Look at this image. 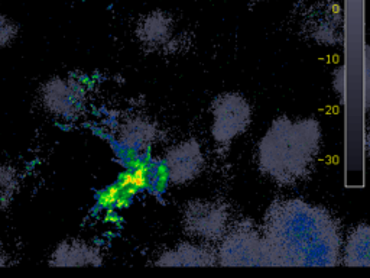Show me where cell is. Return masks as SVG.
Listing matches in <instances>:
<instances>
[{
    "instance_id": "obj_1",
    "label": "cell",
    "mask_w": 370,
    "mask_h": 278,
    "mask_svg": "<svg viewBox=\"0 0 370 278\" xmlns=\"http://www.w3.org/2000/svg\"><path fill=\"white\" fill-rule=\"evenodd\" d=\"M19 190L16 170L6 163H0V213L5 212L15 199Z\"/></svg>"
},
{
    "instance_id": "obj_2",
    "label": "cell",
    "mask_w": 370,
    "mask_h": 278,
    "mask_svg": "<svg viewBox=\"0 0 370 278\" xmlns=\"http://www.w3.org/2000/svg\"><path fill=\"white\" fill-rule=\"evenodd\" d=\"M19 26L6 15L0 13V50L8 48L16 41Z\"/></svg>"
},
{
    "instance_id": "obj_3",
    "label": "cell",
    "mask_w": 370,
    "mask_h": 278,
    "mask_svg": "<svg viewBox=\"0 0 370 278\" xmlns=\"http://www.w3.org/2000/svg\"><path fill=\"white\" fill-rule=\"evenodd\" d=\"M147 174H149V167L145 163L140 161H135L133 163V186L136 190H143L147 187Z\"/></svg>"
},
{
    "instance_id": "obj_4",
    "label": "cell",
    "mask_w": 370,
    "mask_h": 278,
    "mask_svg": "<svg viewBox=\"0 0 370 278\" xmlns=\"http://www.w3.org/2000/svg\"><path fill=\"white\" fill-rule=\"evenodd\" d=\"M121 190L117 184H113L110 187H107L106 190L98 196V204L102 207H112L114 204V201L117 199V196L120 194Z\"/></svg>"
},
{
    "instance_id": "obj_5",
    "label": "cell",
    "mask_w": 370,
    "mask_h": 278,
    "mask_svg": "<svg viewBox=\"0 0 370 278\" xmlns=\"http://www.w3.org/2000/svg\"><path fill=\"white\" fill-rule=\"evenodd\" d=\"M117 186L120 187V190H126L128 187H132L133 186V175H132V171H126V173L121 174Z\"/></svg>"
},
{
    "instance_id": "obj_6",
    "label": "cell",
    "mask_w": 370,
    "mask_h": 278,
    "mask_svg": "<svg viewBox=\"0 0 370 278\" xmlns=\"http://www.w3.org/2000/svg\"><path fill=\"white\" fill-rule=\"evenodd\" d=\"M114 204H116V207L117 208L126 207V206L129 204V197H128L126 194H119L117 199H116V201H114Z\"/></svg>"
},
{
    "instance_id": "obj_7",
    "label": "cell",
    "mask_w": 370,
    "mask_h": 278,
    "mask_svg": "<svg viewBox=\"0 0 370 278\" xmlns=\"http://www.w3.org/2000/svg\"><path fill=\"white\" fill-rule=\"evenodd\" d=\"M9 265V257L6 255V252L0 249V267H6Z\"/></svg>"
}]
</instances>
